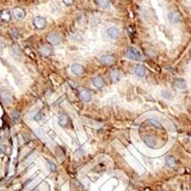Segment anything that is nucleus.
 I'll list each match as a JSON object with an SVG mask.
<instances>
[{
	"label": "nucleus",
	"mask_w": 191,
	"mask_h": 191,
	"mask_svg": "<svg viewBox=\"0 0 191 191\" xmlns=\"http://www.w3.org/2000/svg\"><path fill=\"white\" fill-rule=\"evenodd\" d=\"M125 57L130 59V60H135V61H139L142 60V54L139 53V50L135 49V48H128L126 51H125Z\"/></svg>",
	"instance_id": "1"
},
{
	"label": "nucleus",
	"mask_w": 191,
	"mask_h": 191,
	"mask_svg": "<svg viewBox=\"0 0 191 191\" xmlns=\"http://www.w3.org/2000/svg\"><path fill=\"white\" fill-rule=\"evenodd\" d=\"M0 99L3 102L5 103H11L12 102V94L10 93L9 90H7L6 88L1 87L0 88Z\"/></svg>",
	"instance_id": "2"
},
{
	"label": "nucleus",
	"mask_w": 191,
	"mask_h": 191,
	"mask_svg": "<svg viewBox=\"0 0 191 191\" xmlns=\"http://www.w3.org/2000/svg\"><path fill=\"white\" fill-rule=\"evenodd\" d=\"M33 23L35 28L37 30H43L47 26L46 19H45L44 17H42V16H36V17H35L33 18Z\"/></svg>",
	"instance_id": "3"
},
{
	"label": "nucleus",
	"mask_w": 191,
	"mask_h": 191,
	"mask_svg": "<svg viewBox=\"0 0 191 191\" xmlns=\"http://www.w3.org/2000/svg\"><path fill=\"white\" fill-rule=\"evenodd\" d=\"M99 61L100 63H102L104 65H112L115 62V58L112 55L103 54L99 57Z\"/></svg>",
	"instance_id": "4"
},
{
	"label": "nucleus",
	"mask_w": 191,
	"mask_h": 191,
	"mask_svg": "<svg viewBox=\"0 0 191 191\" xmlns=\"http://www.w3.org/2000/svg\"><path fill=\"white\" fill-rule=\"evenodd\" d=\"M106 33H107L108 37H110L111 39H117V37L120 36V30L119 28L116 27V26H112V27H109L107 31H106Z\"/></svg>",
	"instance_id": "5"
},
{
	"label": "nucleus",
	"mask_w": 191,
	"mask_h": 191,
	"mask_svg": "<svg viewBox=\"0 0 191 191\" xmlns=\"http://www.w3.org/2000/svg\"><path fill=\"white\" fill-rule=\"evenodd\" d=\"M71 72L75 76H82L84 74V67L80 63H74L71 66Z\"/></svg>",
	"instance_id": "6"
},
{
	"label": "nucleus",
	"mask_w": 191,
	"mask_h": 191,
	"mask_svg": "<svg viewBox=\"0 0 191 191\" xmlns=\"http://www.w3.org/2000/svg\"><path fill=\"white\" fill-rule=\"evenodd\" d=\"M48 41L53 44V45H58L61 42V40H62V38H61L60 35H58V33H50V35L48 36L47 37Z\"/></svg>",
	"instance_id": "7"
},
{
	"label": "nucleus",
	"mask_w": 191,
	"mask_h": 191,
	"mask_svg": "<svg viewBox=\"0 0 191 191\" xmlns=\"http://www.w3.org/2000/svg\"><path fill=\"white\" fill-rule=\"evenodd\" d=\"M13 14H14V18L17 19V20H22L25 17V15H26L25 11L22 8H19V7L14 8V11H13Z\"/></svg>",
	"instance_id": "8"
},
{
	"label": "nucleus",
	"mask_w": 191,
	"mask_h": 191,
	"mask_svg": "<svg viewBox=\"0 0 191 191\" xmlns=\"http://www.w3.org/2000/svg\"><path fill=\"white\" fill-rule=\"evenodd\" d=\"M173 86L179 90H184L186 88L187 84L183 78H176V80H174V81H173Z\"/></svg>",
	"instance_id": "9"
},
{
	"label": "nucleus",
	"mask_w": 191,
	"mask_h": 191,
	"mask_svg": "<svg viewBox=\"0 0 191 191\" xmlns=\"http://www.w3.org/2000/svg\"><path fill=\"white\" fill-rule=\"evenodd\" d=\"M182 15L179 12H170L168 14V19L171 22V23H178V22L181 20Z\"/></svg>",
	"instance_id": "10"
},
{
	"label": "nucleus",
	"mask_w": 191,
	"mask_h": 191,
	"mask_svg": "<svg viewBox=\"0 0 191 191\" xmlns=\"http://www.w3.org/2000/svg\"><path fill=\"white\" fill-rule=\"evenodd\" d=\"M80 99L83 100V102H89L90 100L92 99V95L91 93H90L88 90H81L80 93Z\"/></svg>",
	"instance_id": "11"
},
{
	"label": "nucleus",
	"mask_w": 191,
	"mask_h": 191,
	"mask_svg": "<svg viewBox=\"0 0 191 191\" xmlns=\"http://www.w3.org/2000/svg\"><path fill=\"white\" fill-rule=\"evenodd\" d=\"M92 83L95 87L97 88H102L104 86V80L100 77H95L92 78Z\"/></svg>",
	"instance_id": "12"
},
{
	"label": "nucleus",
	"mask_w": 191,
	"mask_h": 191,
	"mask_svg": "<svg viewBox=\"0 0 191 191\" xmlns=\"http://www.w3.org/2000/svg\"><path fill=\"white\" fill-rule=\"evenodd\" d=\"M39 53H40L42 55H45V57H48V55H51L52 53V49L48 45H42V46L39 47Z\"/></svg>",
	"instance_id": "13"
},
{
	"label": "nucleus",
	"mask_w": 191,
	"mask_h": 191,
	"mask_svg": "<svg viewBox=\"0 0 191 191\" xmlns=\"http://www.w3.org/2000/svg\"><path fill=\"white\" fill-rule=\"evenodd\" d=\"M0 18L4 22H9L11 18H12V15H11V13L8 10H3L1 11V13H0Z\"/></svg>",
	"instance_id": "14"
},
{
	"label": "nucleus",
	"mask_w": 191,
	"mask_h": 191,
	"mask_svg": "<svg viewBox=\"0 0 191 191\" xmlns=\"http://www.w3.org/2000/svg\"><path fill=\"white\" fill-rule=\"evenodd\" d=\"M110 77L111 80H113L114 82H117L121 80V73L119 70L114 69V70H111L110 71Z\"/></svg>",
	"instance_id": "15"
},
{
	"label": "nucleus",
	"mask_w": 191,
	"mask_h": 191,
	"mask_svg": "<svg viewBox=\"0 0 191 191\" xmlns=\"http://www.w3.org/2000/svg\"><path fill=\"white\" fill-rule=\"evenodd\" d=\"M144 142H145V144H146L148 147H151V148L156 147V142H156V139L153 137H151V136L145 137L144 138Z\"/></svg>",
	"instance_id": "16"
},
{
	"label": "nucleus",
	"mask_w": 191,
	"mask_h": 191,
	"mask_svg": "<svg viewBox=\"0 0 191 191\" xmlns=\"http://www.w3.org/2000/svg\"><path fill=\"white\" fill-rule=\"evenodd\" d=\"M96 4L102 9H107L110 7L111 1L110 0H96Z\"/></svg>",
	"instance_id": "17"
},
{
	"label": "nucleus",
	"mask_w": 191,
	"mask_h": 191,
	"mask_svg": "<svg viewBox=\"0 0 191 191\" xmlns=\"http://www.w3.org/2000/svg\"><path fill=\"white\" fill-rule=\"evenodd\" d=\"M69 122V117L65 114H60L58 116V123L61 126H66Z\"/></svg>",
	"instance_id": "18"
},
{
	"label": "nucleus",
	"mask_w": 191,
	"mask_h": 191,
	"mask_svg": "<svg viewBox=\"0 0 191 191\" xmlns=\"http://www.w3.org/2000/svg\"><path fill=\"white\" fill-rule=\"evenodd\" d=\"M135 74L138 77H142L145 75V67L143 65H137L136 68H135Z\"/></svg>",
	"instance_id": "19"
},
{
	"label": "nucleus",
	"mask_w": 191,
	"mask_h": 191,
	"mask_svg": "<svg viewBox=\"0 0 191 191\" xmlns=\"http://www.w3.org/2000/svg\"><path fill=\"white\" fill-rule=\"evenodd\" d=\"M161 97L165 99H168V100H170L173 99V93L170 91V90H167V89H164V90H161Z\"/></svg>",
	"instance_id": "20"
},
{
	"label": "nucleus",
	"mask_w": 191,
	"mask_h": 191,
	"mask_svg": "<svg viewBox=\"0 0 191 191\" xmlns=\"http://www.w3.org/2000/svg\"><path fill=\"white\" fill-rule=\"evenodd\" d=\"M165 164L168 167H174L176 165V160L173 156H167L165 158Z\"/></svg>",
	"instance_id": "21"
},
{
	"label": "nucleus",
	"mask_w": 191,
	"mask_h": 191,
	"mask_svg": "<svg viewBox=\"0 0 191 191\" xmlns=\"http://www.w3.org/2000/svg\"><path fill=\"white\" fill-rule=\"evenodd\" d=\"M12 51L14 55H21V51H20V48L17 46V45H14L12 47Z\"/></svg>",
	"instance_id": "22"
},
{
	"label": "nucleus",
	"mask_w": 191,
	"mask_h": 191,
	"mask_svg": "<svg viewBox=\"0 0 191 191\" xmlns=\"http://www.w3.org/2000/svg\"><path fill=\"white\" fill-rule=\"evenodd\" d=\"M148 122H150L151 124H153L155 127H157V128H159V129H161L162 127H161V124L159 122V121H157L156 120H154V119H151V120H149L148 121Z\"/></svg>",
	"instance_id": "23"
},
{
	"label": "nucleus",
	"mask_w": 191,
	"mask_h": 191,
	"mask_svg": "<svg viewBox=\"0 0 191 191\" xmlns=\"http://www.w3.org/2000/svg\"><path fill=\"white\" fill-rule=\"evenodd\" d=\"M12 117L14 120V121H17L18 119H19V117H20V114H19V112L18 111H16V110H14V111H13L12 112Z\"/></svg>",
	"instance_id": "24"
},
{
	"label": "nucleus",
	"mask_w": 191,
	"mask_h": 191,
	"mask_svg": "<svg viewBox=\"0 0 191 191\" xmlns=\"http://www.w3.org/2000/svg\"><path fill=\"white\" fill-rule=\"evenodd\" d=\"M11 33H12V36L15 39H17L19 37V33L16 31V30H12L11 31Z\"/></svg>",
	"instance_id": "25"
},
{
	"label": "nucleus",
	"mask_w": 191,
	"mask_h": 191,
	"mask_svg": "<svg viewBox=\"0 0 191 191\" xmlns=\"http://www.w3.org/2000/svg\"><path fill=\"white\" fill-rule=\"evenodd\" d=\"M62 2L66 5V6H71L74 3V0H62Z\"/></svg>",
	"instance_id": "26"
},
{
	"label": "nucleus",
	"mask_w": 191,
	"mask_h": 191,
	"mask_svg": "<svg viewBox=\"0 0 191 191\" xmlns=\"http://www.w3.org/2000/svg\"><path fill=\"white\" fill-rule=\"evenodd\" d=\"M42 117H43V115H42L41 113H39L38 115H36V116L35 117V120H36V121H40V120L42 119Z\"/></svg>",
	"instance_id": "27"
},
{
	"label": "nucleus",
	"mask_w": 191,
	"mask_h": 191,
	"mask_svg": "<svg viewBox=\"0 0 191 191\" xmlns=\"http://www.w3.org/2000/svg\"><path fill=\"white\" fill-rule=\"evenodd\" d=\"M50 166H51V169H52V171H54V170H55V168H57V166H55L53 162H51V164H50Z\"/></svg>",
	"instance_id": "28"
},
{
	"label": "nucleus",
	"mask_w": 191,
	"mask_h": 191,
	"mask_svg": "<svg viewBox=\"0 0 191 191\" xmlns=\"http://www.w3.org/2000/svg\"><path fill=\"white\" fill-rule=\"evenodd\" d=\"M4 47H5V44L3 43V41H2V40H0V50L3 49Z\"/></svg>",
	"instance_id": "29"
},
{
	"label": "nucleus",
	"mask_w": 191,
	"mask_h": 191,
	"mask_svg": "<svg viewBox=\"0 0 191 191\" xmlns=\"http://www.w3.org/2000/svg\"><path fill=\"white\" fill-rule=\"evenodd\" d=\"M0 154H3V151L1 150V148H0Z\"/></svg>",
	"instance_id": "30"
}]
</instances>
